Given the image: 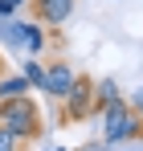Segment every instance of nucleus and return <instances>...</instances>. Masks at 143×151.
I'll return each mask as SVG.
<instances>
[{"instance_id": "nucleus-15", "label": "nucleus", "mask_w": 143, "mask_h": 151, "mask_svg": "<svg viewBox=\"0 0 143 151\" xmlns=\"http://www.w3.org/2000/svg\"><path fill=\"white\" fill-rule=\"evenodd\" d=\"M53 151H66V147H53Z\"/></svg>"}, {"instance_id": "nucleus-10", "label": "nucleus", "mask_w": 143, "mask_h": 151, "mask_svg": "<svg viewBox=\"0 0 143 151\" xmlns=\"http://www.w3.org/2000/svg\"><path fill=\"white\" fill-rule=\"evenodd\" d=\"M33 86L25 82L21 74H8V78H0V98H21V94H29Z\"/></svg>"}, {"instance_id": "nucleus-3", "label": "nucleus", "mask_w": 143, "mask_h": 151, "mask_svg": "<svg viewBox=\"0 0 143 151\" xmlns=\"http://www.w3.org/2000/svg\"><path fill=\"white\" fill-rule=\"evenodd\" d=\"M61 114L70 119V123H86V119H94V82L90 78H74V86L66 90V98H61Z\"/></svg>"}, {"instance_id": "nucleus-5", "label": "nucleus", "mask_w": 143, "mask_h": 151, "mask_svg": "<svg viewBox=\"0 0 143 151\" xmlns=\"http://www.w3.org/2000/svg\"><path fill=\"white\" fill-rule=\"evenodd\" d=\"M74 4L78 0H29V12H33V21H41V25H66L74 12Z\"/></svg>"}, {"instance_id": "nucleus-9", "label": "nucleus", "mask_w": 143, "mask_h": 151, "mask_svg": "<svg viewBox=\"0 0 143 151\" xmlns=\"http://www.w3.org/2000/svg\"><path fill=\"white\" fill-rule=\"evenodd\" d=\"M21 78L33 86V90H41V82H45V65H41L33 53H25V57H21Z\"/></svg>"}, {"instance_id": "nucleus-8", "label": "nucleus", "mask_w": 143, "mask_h": 151, "mask_svg": "<svg viewBox=\"0 0 143 151\" xmlns=\"http://www.w3.org/2000/svg\"><path fill=\"white\" fill-rule=\"evenodd\" d=\"M119 98H123V86L115 82V78H102V82L94 86V114H98V110H106L110 102H119Z\"/></svg>"}, {"instance_id": "nucleus-13", "label": "nucleus", "mask_w": 143, "mask_h": 151, "mask_svg": "<svg viewBox=\"0 0 143 151\" xmlns=\"http://www.w3.org/2000/svg\"><path fill=\"white\" fill-rule=\"evenodd\" d=\"M8 4H12V8H25V4H29V0H8Z\"/></svg>"}, {"instance_id": "nucleus-2", "label": "nucleus", "mask_w": 143, "mask_h": 151, "mask_svg": "<svg viewBox=\"0 0 143 151\" xmlns=\"http://www.w3.org/2000/svg\"><path fill=\"white\" fill-rule=\"evenodd\" d=\"M102 114V143H135V139H143V114H135L131 106H127V98L110 102L106 110H98Z\"/></svg>"}, {"instance_id": "nucleus-4", "label": "nucleus", "mask_w": 143, "mask_h": 151, "mask_svg": "<svg viewBox=\"0 0 143 151\" xmlns=\"http://www.w3.org/2000/svg\"><path fill=\"white\" fill-rule=\"evenodd\" d=\"M74 78H78V70H74L70 61H49L45 65V82H41V94L53 98V102H61L66 90L74 86Z\"/></svg>"}, {"instance_id": "nucleus-7", "label": "nucleus", "mask_w": 143, "mask_h": 151, "mask_svg": "<svg viewBox=\"0 0 143 151\" xmlns=\"http://www.w3.org/2000/svg\"><path fill=\"white\" fill-rule=\"evenodd\" d=\"M0 49H8V53H25V45H21V12L0 21Z\"/></svg>"}, {"instance_id": "nucleus-11", "label": "nucleus", "mask_w": 143, "mask_h": 151, "mask_svg": "<svg viewBox=\"0 0 143 151\" xmlns=\"http://www.w3.org/2000/svg\"><path fill=\"white\" fill-rule=\"evenodd\" d=\"M123 98H127V106H131L135 114H143V86H139V90H131V94H123Z\"/></svg>"}, {"instance_id": "nucleus-14", "label": "nucleus", "mask_w": 143, "mask_h": 151, "mask_svg": "<svg viewBox=\"0 0 143 151\" xmlns=\"http://www.w3.org/2000/svg\"><path fill=\"white\" fill-rule=\"evenodd\" d=\"M90 151H106V147H90Z\"/></svg>"}, {"instance_id": "nucleus-12", "label": "nucleus", "mask_w": 143, "mask_h": 151, "mask_svg": "<svg viewBox=\"0 0 143 151\" xmlns=\"http://www.w3.org/2000/svg\"><path fill=\"white\" fill-rule=\"evenodd\" d=\"M17 147H21V139H17V135H8V131L0 127V151H17Z\"/></svg>"}, {"instance_id": "nucleus-1", "label": "nucleus", "mask_w": 143, "mask_h": 151, "mask_svg": "<svg viewBox=\"0 0 143 151\" xmlns=\"http://www.w3.org/2000/svg\"><path fill=\"white\" fill-rule=\"evenodd\" d=\"M0 127L25 143V139H37L45 123H41L37 102L29 98V94H21V98H0Z\"/></svg>"}, {"instance_id": "nucleus-6", "label": "nucleus", "mask_w": 143, "mask_h": 151, "mask_svg": "<svg viewBox=\"0 0 143 151\" xmlns=\"http://www.w3.org/2000/svg\"><path fill=\"white\" fill-rule=\"evenodd\" d=\"M21 45H25V53L41 57V53H45V45H49L45 25H41V21H29V17H21ZM25 53H21V57H25Z\"/></svg>"}]
</instances>
